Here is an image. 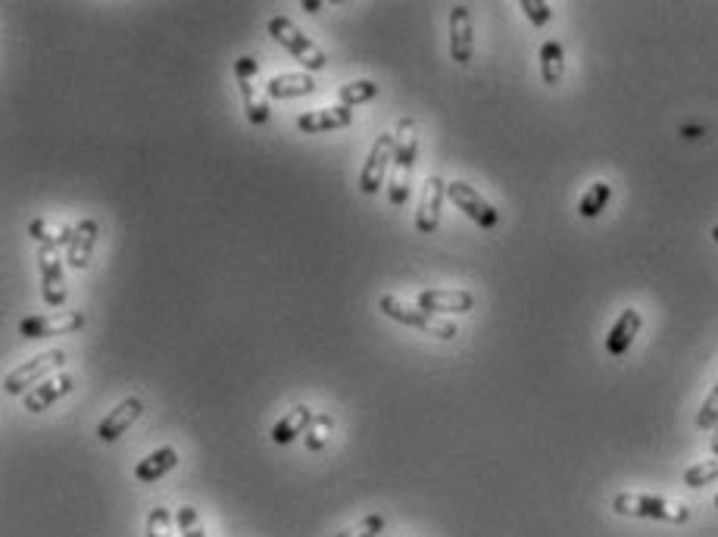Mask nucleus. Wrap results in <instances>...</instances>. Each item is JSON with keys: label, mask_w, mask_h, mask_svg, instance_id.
<instances>
[{"label": "nucleus", "mask_w": 718, "mask_h": 537, "mask_svg": "<svg viewBox=\"0 0 718 537\" xmlns=\"http://www.w3.org/2000/svg\"><path fill=\"white\" fill-rule=\"evenodd\" d=\"M397 147H394V160H391V182H388V197L394 207H406L409 194V182H413V169H416V157H419V125L413 116H403L397 122Z\"/></svg>", "instance_id": "obj_1"}, {"label": "nucleus", "mask_w": 718, "mask_h": 537, "mask_svg": "<svg viewBox=\"0 0 718 537\" xmlns=\"http://www.w3.org/2000/svg\"><path fill=\"white\" fill-rule=\"evenodd\" d=\"M378 310L400 322V325H409V328H416L422 331V335L428 338H438V341H456L459 338V328L453 322H447L444 316H434L428 310H422V306H409L406 300L394 297V294H381L378 297Z\"/></svg>", "instance_id": "obj_2"}, {"label": "nucleus", "mask_w": 718, "mask_h": 537, "mask_svg": "<svg viewBox=\"0 0 718 537\" xmlns=\"http://www.w3.org/2000/svg\"><path fill=\"white\" fill-rule=\"evenodd\" d=\"M612 509L619 516L628 519H653V522H669V525H684L690 522V509L681 503H672L656 494H637V491H622L612 497Z\"/></svg>", "instance_id": "obj_3"}, {"label": "nucleus", "mask_w": 718, "mask_h": 537, "mask_svg": "<svg viewBox=\"0 0 718 537\" xmlns=\"http://www.w3.org/2000/svg\"><path fill=\"white\" fill-rule=\"evenodd\" d=\"M269 35L288 50V54L306 69V72H319V69H325L328 66V54L325 50L316 44V41H310L306 38L297 25H294V19H288V16H275V19H269Z\"/></svg>", "instance_id": "obj_4"}, {"label": "nucleus", "mask_w": 718, "mask_h": 537, "mask_svg": "<svg viewBox=\"0 0 718 537\" xmlns=\"http://www.w3.org/2000/svg\"><path fill=\"white\" fill-rule=\"evenodd\" d=\"M66 366V350H44L38 356H32L29 363H22L16 366L7 381H4V391L10 397H19V394H29L35 391L38 385H44L47 378H54L60 375V369Z\"/></svg>", "instance_id": "obj_5"}, {"label": "nucleus", "mask_w": 718, "mask_h": 537, "mask_svg": "<svg viewBox=\"0 0 718 537\" xmlns=\"http://www.w3.org/2000/svg\"><path fill=\"white\" fill-rule=\"evenodd\" d=\"M256 72H260L256 57L244 54V57L235 60V82H238V91H241V100H244L247 122L250 125H266L269 122V100L263 97L260 88H256Z\"/></svg>", "instance_id": "obj_6"}, {"label": "nucleus", "mask_w": 718, "mask_h": 537, "mask_svg": "<svg viewBox=\"0 0 718 537\" xmlns=\"http://www.w3.org/2000/svg\"><path fill=\"white\" fill-rule=\"evenodd\" d=\"M82 325H85V313H79V310L41 313V316L22 319L19 335L29 341H41V338H54V335H72V331H82Z\"/></svg>", "instance_id": "obj_7"}, {"label": "nucleus", "mask_w": 718, "mask_h": 537, "mask_svg": "<svg viewBox=\"0 0 718 537\" xmlns=\"http://www.w3.org/2000/svg\"><path fill=\"white\" fill-rule=\"evenodd\" d=\"M38 269H41V297L50 310H63L66 306V275H63V260L57 247H38Z\"/></svg>", "instance_id": "obj_8"}, {"label": "nucleus", "mask_w": 718, "mask_h": 537, "mask_svg": "<svg viewBox=\"0 0 718 537\" xmlns=\"http://www.w3.org/2000/svg\"><path fill=\"white\" fill-rule=\"evenodd\" d=\"M394 147H397V138L394 135H378L369 157L359 169V191L363 194H378V188L384 185V178H388V169H391V160H394Z\"/></svg>", "instance_id": "obj_9"}, {"label": "nucleus", "mask_w": 718, "mask_h": 537, "mask_svg": "<svg viewBox=\"0 0 718 537\" xmlns=\"http://www.w3.org/2000/svg\"><path fill=\"white\" fill-rule=\"evenodd\" d=\"M447 197L453 200V207L456 210H463L478 228H497V222H500V213H497V207L491 200H484L469 182H447Z\"/></svg>", "instance_id": "obj_10"}, {"label": "nucleus", "mask_w": 718, "mask_h": 537, "mask_svg": "<svg viewBox=\"0 0 718 537\" xmlns=\"http://www.w3.org/2000/svg\"><path fill=\"white\" fill-rule=\"evenodd\" d=\"M444 197H447V182L441 175H428L425 185H422V200H419V210H416V228L422 235H431L438 232L441 225V207H444Z\"/></svg>", "instance_id": "obj_11"}, {"label": "nucleus", "mask_w": 718, "mask_h": 537, "mask_svg": "<svg viewBox=\"0 0 718 537\" xmlns=\"http://www.w3.org/2000/svg\"><path fill=\"white\" fill-rule=\"evenodd\" d=\"M416 306H422V310L434 316H463V313H472L475 297L472 291H463V288H438V291H422Z\"/></svg>", "instance_id": "obj_12"}, {"label": "nucleus", "mask_w": 718, "mask_h": 537, "mask_svg": "<svg viewBox=\"0 0 718 537\" xmlns=\"http://www.w3.org/2000/svg\"><path fill=\"white\" fill-rule=\"evenodd\" d=\"M475 54V35H472V10L466 4H456L450 10V57L456 66H469Z\"/></svg>", "instance_id": "obj_13"}, {"label": "nucleus", "mask_w": 718, "mask_h": 537, "mask_svg": "<svg viewBox=\"0 0 718 537\" xmlns=\"http://www.w3.org/2000/svg\"><path fill=\"white\" fill-rule=\"evenodd\" d=\"M141 413H144L141 397H125L116 409H110V413H107L104 419H100V425H97V438L104 441V444L119 441L122 434L141 419Z\"/></svg>", "instance_id": "obj_14"}, {"label": "nucleus", "mask_w": 718, "mask_h": 537, "mask_svg": "<svg viewBox=\"0 0 718 537\" xmlns=\"http://www.w3.org/2000/svg\"><path fill=\"white\" fill-rule=\"evenodd\" d=\"M353 122V110L350 107H322V110H310L297 119V129L303 135H325V132H338L347 129Z\"/></svg>", "instance_id": "obj_15"}, {"label": "nucleus", "mask_w": 718, "mask_h": 537, "mask_svg": "<svg viewBox=\"0 0 718 537\" xmlns=\"http://www.w3.org/2000/svg\"><path fill=\"white\" fill-rule=\"evenodd\" d=\"M72 391H75V375L60 372L54 378H47L44 385H38L35 391L25 394V409H29V413H44V409H50L57 400L69 397Z\"/></svg>", "instance_id": "obj_16"}, {"label": "nucleus", "mask_w": 718, "mask_h": 537, "mask_svg": "<svg viewBox=\"0 0 718 537\" xmlns=\"http://www.w3.org/2000/svg\"><path fill=\"white\" fill-rule=\"evenodd\" d=\"M97 238H100L97 219H82L79 225H75L72 244L66 247V263H69V269H75V272L88 269L91 253H94V247H97Z\"/></svg>", "instance_id": "obj_17"}, {"label": "nucleus", "mask_w": 718, "mask_h": 537, "mask_svg": "<svg viewBox=\"0 0 718 537\" xmlns=\"http://www.w3.org/2000/svg\"><path fill=\"white\" fill-rule=\"evenodd\" d=\"M640 325H644V319H640V313L634 310V306L622 310V316L615 319V325L609 328V335H606V353L612 356V360H619V356L628 353V347L634 344Z\"/></svg>", "instance_id": "obj_18"}, {"label": "nucleus", "mask_w": 718, "mask_h": 537, "mask_svg": "<svg viewBox=\"0 0 718 537\" xmlns=\"http://www.w3.org/2000/svg\"><path fill=\"white\" fill-rule=\"evenodd\" d=\"M313 409L310 406H294V409H288V413L285 416H281L275 425H272V431H269V438H272V444H281V447H285V444H291V441H297L300 438V434H306V428H310L313 425Z\"/></svg>", "instance_id": "obj_19"}, {"label": "nucleus", "mask_w": 718, "mask_h": 537, "mask_svg": "<svg viewBox=\"0 0 718 537\" xmlns=\"http://www.w3.org/2000/svg\"><path fill=\"white\" fill-rule=\"evenodd\" d=\"M313 91H316V79L310 72H281L266 82V94L272 100H294V97H306Z\"/></svg>", "instance_id": "obj_20"}, {"label": "nucleus", "mask_w": 718, "mask_h": 537, "mask_svg": "<svg viewBox=\"0 0 718 537\" xmlns=\"http://www.w3.org/2000/svg\"><path fill=\"white\" fill-rule=\"evenodd\" d=\"M72 232L75 225H66L60 219H50V216H38L29 222V235L32 241H38L41 247H69L72 244Z\"/></svg>", "instance_id": "obj_21"}, {"label": "nucleus", "mask_w": 718, "mask_h": 537, "mask_svg": "<svg viewBox=\"0 0 718 537\" xmlns=\"http://www.w3.org/2000/svg\"><path fill=\"white\" fill-rule=\"evenodd\" d=\"M175 466H178V450L175 447H160V450H153L150 456H144L141 463L135 466V481L153 484V481H160L163 475H169Z\"/></svg>", "instance_id": "obj_22"}, {"label": "nucleus", "mask_w": 718, "mask_h": 537, "mask_svg": "<svg viewBox=\"0 0 718 537\" xmlns=\"http://www.w3.org/2000/svg\"><path fill=\"white\" fill-rule=\"evenodd\" d=\"M541 79L550 88H556L562 79H566V50H562L559 41L541 44Z\"/></svg>", "instance_id": "obj_23"}, {"label": "nucleus", "mask_w": 718, "mask_h": 537, "mask_svg": "<svg viewBox=\"0 0 718 537\" xmlns=\"http://www.w3.org/2000/svg\"><path fill=\"white\" fill-rule=\"evenodd\" d=\"M609 197H612L609 182H594L591 188L584 191V197L578 200V216H584V219H597V216L606 210Z\"/></svg>", "instance_id": "obj_24"}, {"label": "nucleus", "mask_w": 718, "mask_h": 537, "mask_svg": "<svg viewBox=\"0 0 718 537\" xmlns=\"http://www.w3.org/2000/svg\"><path fill=\"white\" fill-rule=\"evenodd\" d=\"M331 431H335V419H331L328 413H316V416H313V425L306 428V434H303L306 450H310V453L325 450L328 441H331Z\"/></svg>", "instance_id": "obj_25"}, {"label": "nucleus", "mask_w": 718, "mask_h": 537, "mask_svg": "<svg viewBox=\"0 0 718 537\" xmlns=\"http://www.w3.org/2000/svg\"><path fill=\"white\" fill-rule=\"evenodd\" d=\"M375 97H378V82H372V79H356V82H350L338 91L341 107H350V110L359 107V104H369V100H375Z\"/></svg>", "instance_id": "obj_26"}, {"label": "nucleus", "mask_w": 718, "mask_h": 537, "mask_svg": "<svg viewBox=\"0 0 718 537\" xmlns=\"http://www.w3.org/2000/svg\"><path fill=\"white\" fill-rule=\"evenodd\" d=\"M715 481H718V456L684 469V484H687V488H706V484H715Z\"/></svg>", "instance_id": "obj_27"}, {"label": "nucleus", "mask_w": 718, "mask_h": 537, "mask_svg": "<svg viewBox=\"0 0 718 537\" xmlns=\"http://www.w3.org/2000/svg\"><path fill=\"white\" fill-rule=\"evenodd\" d=\"M175 522H178V534L182 537H207V528H203V519L194 506H178Z\"/></svg>", "instance_id": "obj_28"}, {"label": "nucleus", "mask_w": 718, "mask_h": 537, "mask_svg": "<svg viewBox=\"0 0 718 537\" xmlns=\"http://www.w3.org/2000/svg\"><path fill=\"white\" fill-rule=\"evenodd\" d=\"M381 531H384V516L381 513H369V516L359 519L356 525L338 531L335 537H378Z\"/></svg>", "instance_id": "obj_29"}, {"label": "nucleus", "mask_w": 718, "mask_h": 537, "mask_svg": "<svg viewBox=\"0 0 718 537\" xmlns=\"http://www.w3.org/2000/svg\"><path fill=\"white\" fill-rule=\"evenodd\" d=\"M147 537H172V513L166 506H153L147 516Z\"/></svg>", "instance_id": "obj_30"}, {"label": "nucleus", "mask_w": 718, "mask_h": 537, "mask_svg": "<svg viewBox=\"0 0 718 537\" xmlns=\"http://www.w3.org/2000/svg\"><path fill=\"white\" fill-rule=\"evenodd\" d=\"M522 13H525V19L534 25V29H544V25L553 19V7L547 4V0H522Z\"/></svg>", "instance_id": "obj_31"}, {"label": "nucleus", "mask_w": 718, "mask_h": 537, "mask_svg": "<svg viewBox=\"0 0 718 537\" xmlns=\"http://www.w3.org/2000/svg\"><path fill=\"white\" fill-rule=\"evenodd\" d=\"M697 425H700V428H715V425H718V385H715V388L709 391V397L703 400Z\"/></svg>", "instance_id": "obj_32"}, {"label": "nucleus", "mask_w": 718, "mask_h": 537, "mask_svg": "<svg viewBox=\"0 0 718 537\" xmlns=\"http://www.w3.org/2000/svg\"><path fill=\"white\" fill-rule=\"evenodd\" d=\"M303 10H306V13H319V10H322V4H319V0H306Z\"/></svg>", "instance_id": "obj_33"}, {"label": "nucleus", "mask_w": 718, "mask_h": 537, "mask_svg": "<svg viewBox=\"0 0 718 537\" xmlns=\"http://www.w3.org/2000/svg\"><path fill=\"white\" fill-rule=\"evenodd\" d=\"M709 238H712V241L718 244V225H712V232H709Z\"/></svg>", "instance_id": "obj_34"}, {"label": "nucleus", "mask_w": 718, "mask_h": 537, "mask_svg": "<svg viewBox=\"0 0 718 537\" xmlns=\"http://www.w3.org/2000/svg\"><path fill=\"white\" fill-rule=\"evenodd\" d=\"M718 428V425H715ZM712 456H718V434H715V441H712Z\"/></svg>", "instance_id": "obj_35"}, {"label": "nucleus", "mask_w": 718, "mask_h": 537, "mask_svg": "<svg viewBox=\"0 0 718 537\" xmlns=\"http://www.w3.org/2000/svg\"><path fill=\"white\" fill-rule=\"evenodd\" d=\"M715 509H718V494H715Z\"/></svg>", "instance_id": "obj_36"}]
</instances>
